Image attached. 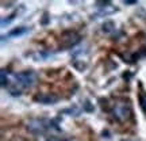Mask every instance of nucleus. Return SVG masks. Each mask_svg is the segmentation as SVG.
Segmentation results:
<instances>
[{
  "label": "nucleus",
  "mask_w": 146,
  "mask_h": 141,
  "mask_svg": "<svg viewBox=\"0 0 146 141\" xmlns=\"http://www.w3.org/2000/svg\"><path fill=\"white\" fill-rule=\"evenodd\" d=\"M81 41V35L76 31H65L61 35L60 39V47L61 49H70V47L76 46L78 42Z\"/></svg>",
  "instance_id": "4"
},
{
  "label": "nucleus",
  "mask_w": 146,
  "mask_h": 141,
  "mask_svg": "<svg viewBox=\"0 0 146 141\" xmlns=\"http://www.w3.org/2000/svg\"><path fill=\"white\" fill-rule=\"evenodd\" d=\"M15 16H16V12H14V14H11V15L8 16L7 19H1V26L4 27L5 25H10L11 22L14 21V19H15Z\"/></svg>",
  "instance_id": "10"
},
{
  "label": "nucleus",
  "mask_w": 146,
  "mask_h": 141,
  "mask_svg": "<svg viewBox=\"0 0 146 141\" xmlns=\"http://www.w3.org/2000/svg\"><path fill=\"white\" fill-rule=\"evenodd\" d=\"M87 52H83V49H77L73 52V65L78 69V71H84L87 67Z\"/></svg>",
  "instance_id": "5"
},
{
  "label": "nucleus",
  "mask_w": 146,
  "mask_h": 141,
  "mask_svg": "<svg viewBox=\"0 0 146 141\" xmlns=\"http://www.w3.org/2000/svg\"><path fill=\"white\" fill-rule=\"evenodd\" d=\"M58 99L60 98L53 92H42V94H38L34 96V100L38 103H42V105H54Z\"/></svg>",
  "instance_id": "6"
},
{
  "label": "nucleus",
  "mask_w": 146,
  "mask_h": 141,
  "mask_svg": "<svg viewBox=\"0 0 146 141\" xmlns=\"http://www.w3.org/2000/svg\"><path fill=\"white\" fill-rule=\"evenodd\" d=\"M138 100H139V106H141L142 111L146 115V92H139L138 95Z\"/></svg>",
  "instance_id": "9"
},
{
  "label": "nucleus",
  "mask_w": 146,
  "mask_h": 141,
  "mask_svg": "<svg viewBox=\"0 0 146 141\" xmlns=\"http://www.w3.org/2000/svg\"><path fill=\"white\" fill-rule=\"evenodd\" d=\"M30 31V29L29 27H26V26H19V27H15V29H12L7 35H3L1 37V39L4 41L5 38H10V37H21V35H23V34H26V33H29Z\"/></svg>",
  "instance_id": "7"
},
{
  "label": "nucleus",
  "mask_w": 146,
  "mask_h": 141,
  "mask_svg": "<svg viewBox=\"0 0 146 141\" xmlns=\"http://www.w3.org/2000/svg\"><path fill=\"white\" fill-rule=\"evenodd\" d=\"M102 30H103V33H106V34H111V33H114L115 31V23L112 21L104 22V23H103V26H102Z\"/></svg>",
  "instance_id": "8"
},
{
  "label": "nucleus",
  "mask_w": 146,
  "mask_h": 141,
  "mask_svg": "<svg viewBox=\"0 0 146 141\" xmlns=\"http://www.w3.org/2000/svg\"><path fill=\"white\" fill-rule=\"evenodd\" d=\"M123 3H125V4H135L137 1H135V0H125Z\"/></svg>",
  "instance_id": "12"
},
{
  "label": "nucleus",
  "mask_w": 146,
  "mask_h": 141,
  "mask_svg": "<svg viewBox=\"0 0 146 141\" xmlns=\"http://www.w3.org/2000/svg\"><path fill=\"white\" fill-rule=\"evenodd\" d=\"M110 111L118 122H127L133 117V107L127 98H116L111 103Z\"/></svg>",
  "instance_id": "3"
},
{
  "label": "nucleus",
  "mask_w": 146,
  "mask_h": 141,
  "mask_svg": "<svg viewBox=\"0 0 146 141\" xmlns=\"http://www.w3.org/2000/svg\"><path fill=\"white\" fill-rule=\"evenodd\" d=\"M27 130L36 134V136H42L46 134L49 132H60V126L57 125V122L53 120H47V118H33V120L27 121Z\"/></svg>",
  "instance_id": "2"
},
{
  "label": "nucleus",
  "mask_w": 146,
  "mask_h": 141,
  "mask_svg": "<svg viewBox=\"0 0 146 141\" xmlns=\"http://www.w3.org/2000/svg\"><path fill=\"white\" fill-rule=\"evenodd\" d=\"M36 82L34 71H23L19 73H11L1 69V87H7L8 92L14 96L22 95L23 90L31 88Z\"/></svg>",
  "instance_id": "1"
},
{
  "label": "nucleus",
  "mask_w": 146,
  "mask_h": 141,
  "mask_svg": "<svg viewBox=\"0 0 146 141\" xmlns=\"http://www.w3.org/2000/svg\"><path fill=\"white\" fill-rule=\"evenodd\" d=\"M45 141H68V140H65L62 137H57V136H47Z\"/></svg>",
  "instance_id": "11"
}]
</instances>
